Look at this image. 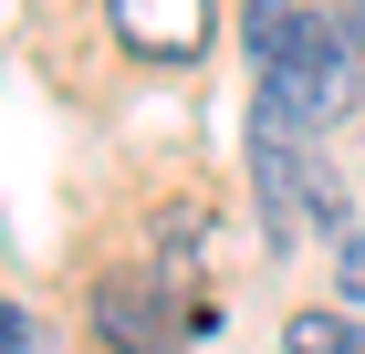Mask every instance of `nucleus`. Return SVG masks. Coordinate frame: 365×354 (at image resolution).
Listing matches in <instances>:
<instances>
[{
	"label": "nucleus",
	"mask_w": 365,
	"mask_h": 354,
	"mask_svg": "<svg viewBox=\"0 0 365 354\" xmlns=\"http://www.w3.org/2000/svg\"><path fill=\"white\" fill-rule=\"evenodd\" d=\"M105 11H115V42L125 53H157V63H198L209 31H220L209 0H105Z\"/></svg>",
	"instance_id": "3"
},
{
	"label": "nucleus",
	"mask_w": 365,
	"mask_h": 354,
	"mask_svg": "<svg viewBox=\"0 0 365 354\" xmlns=\"http://www.w3.org/2000/svg\"><path fill=\"white\" fill-rule=\"evenodd\" d=\"M334 21H344V42H355V53H365V0H344Z\"/></svg>",
	"instance_id": "8"
},
{
	"label": "nucleus",
	"mask_w": 365,
	"mask_h": 354,
	"mask_svg": "<svg viewBox=\"0 0 365 354\" xmlns=\"http://www.w3.org/2000/svg\"><path fill=\"white\" fill-rule=\"evenodd\" d=\"M282 354H365V323H344V313H292V323H282Z\"/></svg>",
	"instance_id": "5"
},
{
	"label": "nucleus",
	"mask_w": 365,
	"mask_h": 354,
	"mask_svg": "<svg viewBox=\"0 0 365 354\" xmlns=\"http://www.w3.org/2000/svg\"><path fill=\"white\" fill-rule=\"evenodd\" d=\"M251 188H261V229L272 240H303V229L334 240L344 229V188H334V167H324V146L303 136L292 105H251Z\"/></svg>",
	"instance_id": "2"
},
{
	"label": "nucleus",
	"mask_w": 365,
	"mask_h": 354,
	"mask_svg": "<svg viewBox=\"0 0 365 354\" xmlns=\"http://www.w3.org/2000/svg\"><path fill=\"white\" fill-rule=\"evenodd\" d=\"M0 354H53V333H42V323H31V313H21V302H0Z\"/></svg>",
	"instance_id": "7"
},
{
	"label": "nucleus",
	"mask_w": 365,
	"mask_h": 354,
	"mask_svg": "<svg viewBox=\"0 0 365 354\" xmlns=\"http://www.w3.org/2000/svg\"><path fill=\"white\" fill-rule=\"evenodd\" d=\"M94 333H105L115 354H178V313H168V292L157 281H94Z\"/></svg>",
	"instance_id": "4"
},
{
	"label": "nucleus",
	"mask_w": 365,
	"mask_h": 354,
	"mask_svg": "<svg viewBox=\"0 0 365 354\" xmlns=\"http://www.w3.org/2000/svg\"><path fill=\"white\" fill-rule=\"evenodd\" d=\"M240 42H251L261 105H292L303 125H334V115L355 105L365 53L344 42L334 11H303V0H240Z\"/></svg>",
	"instance_id": "1"
},
{
	"label": "nucleus",
	"mask_w": 365,
	"mask_h": 354,
	"mask_svg": "<svg viewBox=\"0 0 365 354\" xmlns=\"http://www.w3.org/2000/svg\"><path fill=\"white\" fill-rule=\"evenodd\" d=\"M334 292H344V302H365V229H355V219L334 229Z\"/></svg>",
	"instance_id": "6"
}]
</instances>
